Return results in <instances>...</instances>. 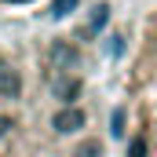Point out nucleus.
I'll return each mask as SVG.
<instances>
[{"label": "nucleus", "mask_w": 157, "mask_h": 157, "mask_svg": "<svg viewBox=\"0 0 157 157\" xmlns=\"http://www.w3.org/2000/svg\"><path fill=\"white\" fill-rule=\"evenodd\" d=\"M146 48H150V59L157 62V26H154V33H150V44H146Z\"/></svg>", "instance_id": "nucleus-1"}]
</instances>
